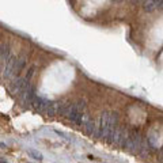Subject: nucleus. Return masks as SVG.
<instances>
[{
    "label": "nucleus",
    "mask_w": 163,
    "mask_h": 163,
    "mask_svg": "<svg viewBox=\"0 0 163 163\" xmlns=\"http://www.w3.org/2000/svg\"><path fill=\"white\" fill-rule=\"evenodd\" d=\"M118 112H102L95 122V137L106 140L112 134L113 129L118 125Z\"/></svg>",
    "instance_id": "1"
},
{
    "label": "nucleus",
    "mask_w": 163,
    "mask_h": 163,
    "mask_svg": "<svg viewBox=\"0 0 163 163\" xmlns=\"http://www.w3.org/2000/svg\"><path fill=\"white\" fill-rule=\"evenodd\" d=\"M143 140L144 139H143V136H141V132L139 131V129L133 128L129 131L128 137L125 140L122 148H125V150L129 151L131 153H139L141 144H143Z\"/></svg>",
    "instance_id": "2"
},
{
    "label": "nucleus",
    "mask_w": 163,
    "mask_h": 163,
    "mask_svg": "<svg viewBox=\"0 0 163 163\" xmlns=\"http://www.w3.org/2000/svg\"><path fill=\"white\" fill-rule=\"evenodd\" d=\"M128 133H129L128 126H126V125L118 124L114 129H113L112 134L106 139V141L110 143V144H114V145H118V147H122L125 140H126V137H128Z\"/></svg>",
    "instance_id": "3"
},
{
    "label": "nucleus",
    "mask_w": 163,
    "mask_h": 163,
    "mask_svg": "<svg viewBox=\"0 0 163 163\" xmlns=\"http://www.w3.org/2000/svg\"><path fill=\"white\" fill-rule=\"evenodd\" d=\"M86 107H87L86 101H84V99H77L76 102H74V105H72V110H71L69 115H68L67 118L71 122L76 124L77 126H80V124H82V117H83L84 112H86Z\"/></svg>",
    "instance_id": "4"
},
{
    "label": "nucleus",
    "mask_w": 163,
    "mask_h": 163,
    "mask_svg": "<svg viewBox=\"0 0 163 163\" xmlns=\"http://www.w3.org/2000/svg\"><path fill=\"white\" fill-rule=\"evenodd\" d=\"M30 82H27V80L25 79V77H16V79H14V82L11 83L10 86V91L12 93V95L15 96H19V98H22L23 94L27 91V90L30 88Z\"/></svg>",
    "instance_id": "5"
},
{
    "label": "nucleus",
    "mask_w": 163,
    "mask_h": 163,
    "mask_svg": "<svg viewBox=\"0 0 163 163\" xmlns=\"http://www.w3.org/2000/svg\"><path fill=\"white\" fill-rule=\"evenodd\" d=\"M80 126L84 129L87 134H91V136H95V121L93 120V117L88 114V113L84 112L83 117H82V124Z\"/></svg>",
    "instance_id": "6"
},
{
    "label": "nucleus",
    "mask_w": 163,
    "mask_h": 163,
    "mask_svg": "<svg viewBox=\"0 0 163 163\" xmlns=\"http://www.w3.org/2000/svg\"><path fill=\"white\" fill-rule=\"evenodd\" d=\"M35 98H37V93H35V88L33 86H30V88L26 91L25 94H23V96L20 99H22V105L26 106V107H30V106L34 105L35 102Z\"/></svg>",
    "instance_id": "7"
},
{
    "label": "nucleus",
    "mask_w": 163,
    "mask_h": 163,
    "mask_svg": "<svg viewBox=\"0 0 163 163\" xmlns=\"http://www.w3.org/2000/svg\"><path fill=\"white\" fill-rule=\"evenodd\" d=\"M15 61H16V57L11 56V57L8 58V61L6 63V65H4V72H3V77H4V79H11V77H14Z\"/></svg>",
    "instance_id": "8"
},
{
    "label": "nucleus",
    "mask_w": 163,
    "mask_h": 163,
    "mask_svg": "<svg viewBox=\"0 0 163 163\" xmlns=\"http://www.w3.org/2000/svg\"><path fill=\"white\" fill-rule=\"evenodd\" d=\"M11 57V50L8 44H0V67L6 65L8 58Z\"/></svg>",
    "instance_id": "9"
},
{
    "label": "nucleus",
    "mask_w": 163,
    "mask_h": 163,
    "mask_svg": "<svg viewBox=\"0 0 163 163\" xmlns=\"http://www.w3.org/2000/svg\"><path fill=\"white\" fill-rule=\"evenodd\" d=\"M60 106H61L60 101H49V105L46 107V112H45L46 115H50V117L57 115L58 112H60Z\"/></svg>",
    "instance_id": "10"
},
{
    "label": "nucleus",
    "mask_w": 163,
    "mask_h": 163,
    "mask_svg": "<svg viewBox=\"0 0 163 163\" xmlns=\"http://www.w3.org/2000/svg\"><path fill=\"white\" fill-rule=\"evenodd\" d=\"M49 105V101L48 99H45V98H41V96H37L35 98V102H34V109L37 110V112L39 113H45L46 112V107H48Z\"/></svg>",
    "instance_id": "11"
},
{
    "label": "nucleus",
    "mask_w": 163,
    "mask_h": 163,
    "mask_svg": "<svg viewBox=\"0 0 163 163\" xmlns=\"http://www.w3.org/2000/svg\"><path fill=\"white\" fill-rule=\"evenodd\" d=\"M72 105H74V102H71V101L61 102L60 112H58V114H60L61 117H68V115H69V113H71V110H72Z\"/></svg>",
    "instance_id": "12"
},
{
    "label": "nucleus",
    "mask_w": 163,
    "mask_h": 163,
    "mask_svg": "<svg viewBox=\"0 0 163 163\" xmlns=\"http://www.w3.org/2000/svg\"><path fill=\"white\" fill-rule=\"evenodd\" d=\"M26 65V57L25 56H20V57H16L15 61V69H14V76H18V75L22 72V69Z\"/></svg>",
    "instance_id": "13"
},
{
    "label": "nucleus",
    "mask_w": 163,
    "mask_h": 163,
    "mask_svg": "<svg viewBox=\"0 0 163 163\" xmlns=\"http://www.w3.org/2000/svg\"><path fill=\"white\" fill-rule=\"evenodd\" d=\"M158 8V0H144L143 1V10L147 12H152Z\"/></svg>",
    "instance_id": "14"
},
{
    "label": "nucleus",
    "mask_w": 163,
    "mask_h": 163,
    "mask_svg": "<svg viewBox=\"0 0 163 163\" xmlns=\"http://www.w3.org/2000/svg\"><path fill=\"white\" fill-rule=\"evenodd\" d=\"M27 155H29L30 158H33V159L38 160V162H41V160L44 159L42 153L39 152V151H37V150H33V148H29V150H27Z\"/></svg>",
    "instance_id": "15"
},
{
    "label": "nucleus",
    "mask_w": 163,
    "mask_h": 163,
    "mask_svg": "<svg viewBox=\"0 0 163 163\" xmlns=\"http://www.w3.org/2000/svg\"><path fill=\"white\" fill-rule=\"evenodd\" d=\"M34 71H35V65H31V67L27 69V74H26L25 79L27 80V82H30V79H31V76L34 75Z\"/></svg>",
    "instance_id": "16"
},
{
    "label": "nucleus",
    "mask_w": 163,
    "mask_h": 163,
    "mask_svg": "<svg viewBox=\"0 0 163 163\" xmlns=\"http://www.w3.org/2000/svg\"><path fill=\"white\" fill-rule=\"evenodd\" d=\"M158 8L163 10V0H158Z\"/></svg>",
    "instance_id": "17"
},
{
    "label": "nucleus",
    "mask_w": 163,
    "mask_h": 163,
    "mask_svg": "<svg viewBox=\"0 0 163 163\" xmlns=\"http://www.w3.org/2000/svg\"><path fill=\"white\" fill-rule=\"evenodd\" d=\"M159 160L163 162V147L160 148V151H159Z\"/></svg>",
    "instance_id": "18"
},
{
    "label": "nucleus",
    "mask_w": 163,
    "mask_h": 163,
    "mask_svg": "<svg viewBox=\"0 0 163 163\" xmlns=\"http://www.w3.org/2000/svg\"><path fill=\"white\" fill-rule=\"evenodd\" d=\"M131 1H132L133 4H136V3H143L144 0H131Z\"/></svg>",
    "instance_id": "19"
},
{
    "label": "nucleus",
    "mask_w": 163,
    "mask_h": 163,
    "mask_svg": "<svg viewBox=\"0 0 163 163\" xmlns=\"http://www.w3.org/2000/svg\"><path fill=\"white\" fill-rule=\"evenodd\" d=\"M0 163H7V162H4V160H3V162H0Z\"/></svg>",
    "instance_id": "20"
}]
</instances>
